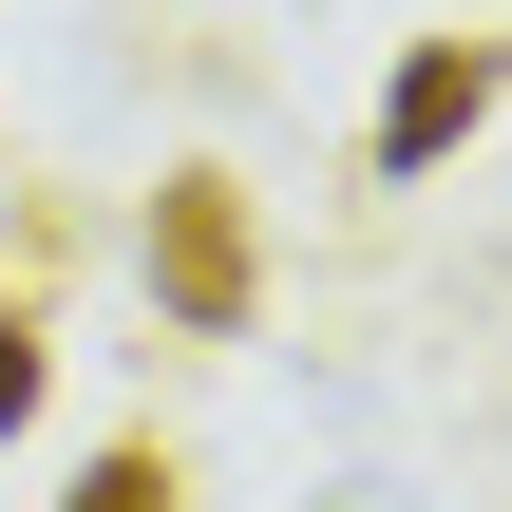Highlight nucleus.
<instances>
[{"label": "nucleus", "instance_id": "nucleus-1", "mask_svg": "<svg viewBox=\"0 0 512 512\" xmlns=\"http://www.w3.org/2000/svg\"><path fill=\"white\" fill-rule=\"evenodd\" d=\"M133 285H152V323L171 342H247L266 323V209H247V171H152V209H133Z\"/></svg>", "mask_w": 512, "mask_h": 512}, {"label": "nucleus", "instance_id": "nucleus-2", "mask_svg": "<svg viewBox=\"0 0 512 512\" xmlns=\"http://www.w3.org/2000/svg\"><path fill=\"white\" fill-rule=\"evenodd\" d=\"M494 76H512V38H399V76H380V190H418V171H456V133L494 114Z\"/></svg>", "mask_w": 512, "mask_h": 512}, {"label": "nucleus", "instance_id": "nucleus-3", "mask_svg": "<svg viewBox=\"0 0 512 512\" xmlns=\"http://www.w3.org/2000/svg\"><path fill=\"white\" fill-rule=\"evenodd\" d=\"M57 512H190V475L152 456V437H114V456H76V494Z\"/></svg>", "mask_w": 512, "mask_h": 512}, {"label": "nucleus", "instance_id": "nucleus-4", "mask_svg": "<svg viewBox=\"0 0 512 512\" xmlns=\"http://www.w3.org/2000/svg\"><path fill=\"white\" fill-rule=\"evenodd\" d=\"M38 399H57V342H38V304H19V285H0V437H19V418H38Z\"/></svg>", "mask_w": 512, "mask_h": 512}]
</instances>
